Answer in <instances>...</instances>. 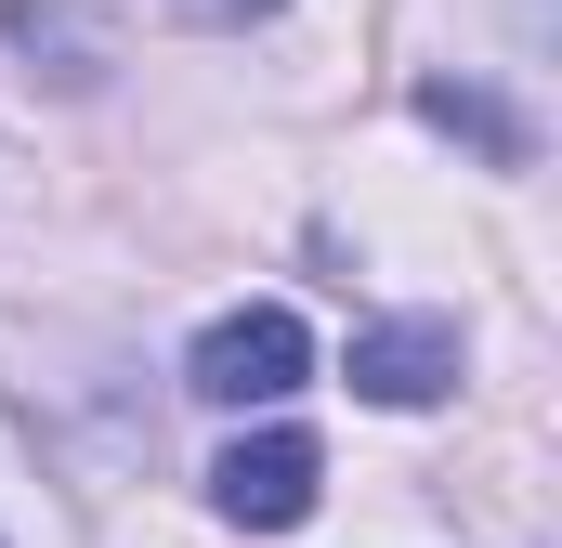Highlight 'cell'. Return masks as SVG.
<instances>
[{
    "label": "cell",
    "instance_id": "1",
    "mask_svg": "<svg viewBox=\"0 0 562 548\" xmlns=\"http://www.w3.org/2000/svg\"><path fill=\"white\" fill-rule=\"evenodd\" d=\"M301 366H314L301 313H288V300H236V313H210V327H196L183 392H196V406H288V392H301Z\"/></svg>",
    "mask_w": 562,
    "mask_h": 548
},
{
    "label": "cell",
    "instance_id": "2",
    "mask_svg": "<svg viewBox=\"0 0 562 548\" xmlns=\"http://www.w3.org/2000/svg\"><path fill=\"white\" fill-rule=\"evenodd\" d=\"M314 483H327L314 431H249V444H223V457H210V510H223V523H249V536L314 523Z\"/></svg>",
    "mask_w": 562,
    "mask_h": 548
},
{
    "label": "cell",
    "instance_id": "3",
    "mask_svg": "<svg viewBox=\"0 0 562 548\" xmlns=\"http://www.w3.org/2000/svg\"><path fill=\"white\" fill-rule=\"evenodd\" d=\"M353 392H367V406H445V392H458V327H445V313H380V327H353Z\"/></svg>",
    "mask_w": 562,
    "mask_h": 548
},
{
    "label": "cell",
    "instance_id": "4",
    "mask_svg": "<svg viewBox=\"0 0 562 548\" xmlns=\"http://www.w3.org/2000/svg\"><path fill=\"white\" fill-rule=\"evenodd\" d=\"M13 53H66V66H53L66 92H92V79H105V26H92L79 0H13Z\"/></svg>",
    "mask_w": 562,
    "mask_h": 548
},
{
    "label": "cell",
    "instance_id": "5",
    "mask_svg": "<svg viewBox=\"0 0 562 548\" xmlns=\"http://www.w3.org/2000/svg\"><path fill=\"white\" fill-rule=\"evenodd\" d=\"M419 118H431V132H458V144H484L497 170H524V118H510L497 92H458V79H431V92H419Z\"/></svg>",
    "mask_w": 562,
    "mask_h": 548
},
{
    "label": "cell",
    "instance_id": "6",
    "mask_svg": "<svg viewBox=\"0 0 562 548\" xmlns=\"http://www.w3.org/2000/svg\"><path fill=\"white\" fill-rule=\"evenodd\" d=\"M183 13H210V26H249V13H276V0H183Z\"/></svg>",
    "mask_w": 562,
    "mask_h": 548
}]
</instances>
